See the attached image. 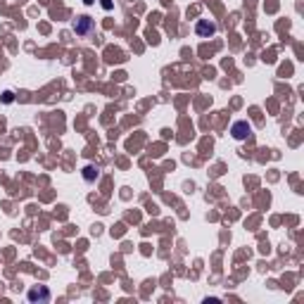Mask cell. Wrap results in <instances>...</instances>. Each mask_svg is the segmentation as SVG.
<instances>
[{
    "instance_id": "4",
    "label": "cell",
    "mask_w": 304,
    "mask_h": 304,
    "mask_svg": "<svg viewBox=\"0 0 304 304\" xmlns=\"http://www.w3.org/2000/svg\"><path fill=\"white\" fill-rule=\"evenodd\" d=\"M74 31H76L79 36H88L90 31H93V19L90 17H79L76 19V24H74Z\"/></svg>"
},
{
    "instance_id": "2",
    "label": "cell",
    "mask_w": 304,
    "mask_h": 304,
    "mask_svg": "<svg viewBox=\"0 0 304 304\" xmlns=\"http://www.w3.org/2000/svg\"><path fill=\"white\" fill-rule=\"evenodd\" d=\"M26 297H29V302H48V300H50V290H48V287H43V285L31 287Z\"/></svg>"
},
{
    "instance_id": "6",
    "label": "cell",
    "mask_w": 304,
    "mask_h": 304,
    "mask_svg": "<svg viewBox=\"0 0 304 304\" xmlns=\"http://www.w3.org/2000/svg\"><path fill=\"white\" fill-rule=\"evenodd\" d=\"M102 7H105V10H109V7H112V2H109V0H102Z\"/></svg>"
},
{
    "instance_id": "7",
    "label": "cell",
    "mask_w": 304,
    "mask_h": 304,
    "mask_svg": "<svg viewBox=\"0 0 304 304\" xmlns=\"http://www.w3.org/2000/svg\"><path fill=\"white\" fill-rule=\"evenodd\" d=\"M93 2H95V0H86V5H93Z\"/></svg>"
},
{
    "instance_id": "5",
    "label": "cell",
    "mask_w": 304,
    "mask_h": 304,
    "mask_svg": "<svg viewBox=\"0 0 304 304\" xmlns=\"http://www.w3.org/2000/svg\"><path fill=\"white\" fill-rule=\"evenodd\" d=\"M98 176H100L98 166H86V169H83V179L88 181V183H93V181H98Z\"/></svg>"
},
{
    "instance_id": "3",
    "label": "cell",
    "mask_w": 304,
    "mask_h": 304,
    "mask_svg": "<svg viewBox=\"0 0 304 304\" xmlns=\"http://www.w3.org/2000/svg\"><path fill=\"white\" fill-rule=\"evenodd\" d=\"M195 31H197V36L209 38V36H214V34H216V24H214V21H207V19H202V21H197Z\"/></svg>"
},
{
    "instance_id": "1",
    "label": "cell",
    "mask_w": 304,
    "mask_h": 304,
    "mask_svg": "<svg viewBox=\"0 0 304 304\" xmlns=\"http://www.w3.org/2000/svg\"><path fill=\"white\" fill-rule=\"evenodd\" d=\"M231 133H233L235 141H245V138H250L252 126L247 124V122H235V124L231 126Z\"/></svg>"
}]
</instances>
